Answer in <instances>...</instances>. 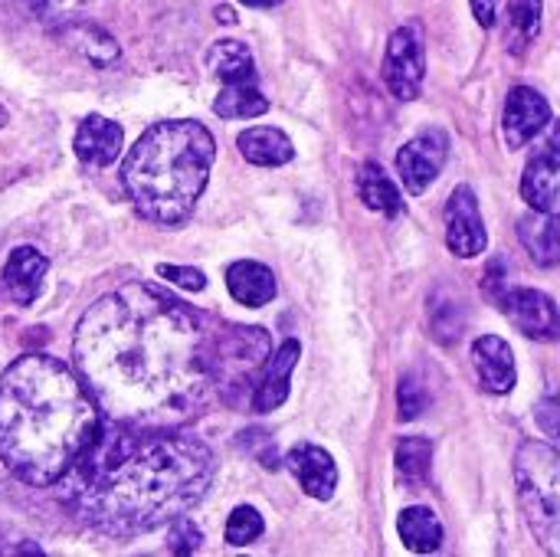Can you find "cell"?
I'll return each mask as SVG.
<instances>
[{"label": "cell", "instance_id": "obj_20", "mask_svg": "<svg viewBox=\"0 0 560 557\" xmlns=\"http://www.w3.org/2000/svg\"><path fill=\"white\" fill-rule=\"evenodd\" d=\"M236 148L256 167H282V164H289L295 158V148L289 141V135L279 131V128H269V125L246 128L236 138Z\"/></svg>", "mask_w": 560, "mask_h": 557}, {"label": "cell", "instance_id": "obj_24", "mask_svg": "<svg viewBox=\"0 0 560 557\" xmlns=\"http://www.w3.org/2000/svg\"><path fill=\"white\" fill-rule=\"evenodd\" d=\"M213 112L220 118H259L269 112V98L256 89V82L246 85H223L213 98Z\"/></svg>", "mask_w": 560, "mask_h": 557}, {"label": "cell", "instance_id": "obj_6", "mask_svg": "<svg viewBox=\"0 0 560 557\" xmlns=\"http://www.w3.org/2000/svg\"><path fill=\"white\" fill-rule=\"evenodd\" d=\"M272 358L269 332L253 325H220L213 332V384L223 404H240Z\"/></svg>", "mask_w": 560, "mask_h": 557}, {"label": "cell", "instance_id": "obj_4", "mask_svg": "<svg viewBox=\"0 0 560 557\" xmlns=\"http://www.w3.org/2000/svg\"><path fill=\"white\" fill-rule=\"evenodd\" d=\"M217 141L194 118L151 125L121 161V187L131 207L154 227H180L207 190Z\"/></svg>", "mask_w": 560, "mask_h": 557}, {"label": "cell", "instance_id": "obj_19", "mask_svg": "<svg viewBox=\"0 0 560 557\" xmlns=\"http://www.w3.org/2000/svg\"><path fill=\"white\" fill-rule=\"evenodd\" d=\"M518 240L538 266H560V213L535 210L518 223Z\"/></svg>", "mask_w": 560, "mask_h": 557}, {"label": "cell", "instance_id": "obj_13", "mask_svg": "<svg viewBox=\"0 0 560 557\" xmlns=\"http://www.w3.org/2000/svg\"><path fill=\"white\" fill-rule=\"evenodd\" d=\"M285 466L292 469V476L299 479L302 492L318 499V502H328L338 489V466L331 460V453H325L322 446L315 443H299L289 450L285 456Z\"/></svg>", "mask_w": 560, "mask_h": 557}, {"label": "cell", "instance_id": "obj_8", "mask_svg": "<svg viewBox=\"0 0 560 557\" xmlns=\"http://www.w3.org/2000/svg\"><path fill=\"white\" fill-rule=\"evenodd\" d=\"M446 158H450V138H446V131H440V128L420 131L397 154V171H400L404 187L410 194H423L440 177Z\"/></svg>", "mask_w": 560, "mask_h": 557}, {"label": "cell", "instance_id": "obj_34", "mask_svg": "<svg viewBox=\"0 0 560 557\" xmlns=\"http://www.w3.org/2000/svg\"><path fill=\"white\" fill-rule=\"evenodd\" d=\"M472 13L482 26H492L499 13V0H472Z\"/></svg>", "mask_w": 560, "mask_h": 557}, {"label": "cell", "instance_id": "obj_16", "mask_svg": "<svg viewBox=\"0 0 560 557\" xmlns=\"http://www.w3.org/2000/svg\"><path fill=\"white\" fill-rule=\"evenodd\" d=\"M121 144H125V131L118 121L112 118H102V115H89L79 121L75 128V138H72V151L82 164H92V167H105L112 164L118 154H121Z\"/></svg>", "mask_w": 560, "mask_h": 557}, {"label": "cell", "instance_id": "obj_27", "mask_svg": "<svg viewBox=\"0 0 560 557\" xmlns=\"http://www.w3.org/2000/svg\"><path fill=\"white\" fill-rule=\"evenodd\" d=\"M262 532H266L262 515H259L253 506H240V509H233V515H230V522H226V545L246 548V545H253L256 538H262Z\"/></svg>", "mask_w": 560, "mask_h": 557}, {"label": "cell", "instance_id": "obj_10", "mask_svg": "<svg viewBox=\"0 0 560 557\" xmlns=\"http://www.w3.org/2000/svg\"><path fill=\"white\" fill-rule=\"evenodd\" d=\"M505 318L535 341H560V309L551 295L538 289H509L502 292Z\"/></svg>", "mask_w": 560, "mask_h": 557}, {"label": "cell", "instance_id": "obj_3", "mask_svg": "<svg viewBox=\"0 0 560 557\" xmlns=\"http://www.w3.org/2000/svg\"><path fill=\"white\" fill-rule=\"evenodd\" d=\"M102 417L79 371L23 355L0 378V463L26 486H59L95 446Z\"/></svg>", "mask_w": 560, "mask_h": 557}, {"label": "cell", "instance_id": "obj_36", "mask_svg": "<svg viewBox=\"0 0 560 557\" xmlns=\"http://www.w3.org/2000/svg\"><path fill=\"white\" fill-rule=\"evenodd\" d=\"M240 3H246V7H259V10H266V7H279L282 0H240Z\"/></svg>", "mask_w": 560, "mask_h": 557}, {"label": "cell", "instance_id": "obj_7", "mask_svg": "<svg viewBox=\"0 0 560 557\" xmlns=\"http://www.w3.org/2000/svg\"><path fill=\"white\" fill-rule=\"evenodd\" d=\"M427 79V53L420 26H400L390 33L387 56H384V82L400 102H413L423 92Z\"/></svg>", "mask_w": 560, "mask_h": 557}, {"label": "cell", "instance_id": "obj_32", "mask_svg": "<svg viewBox=\"0 0 560 557\" xmlns=\"http://www.w3.org/2000/svg\"><path fill=\"white\" fill-rule=\"evenodd\" d=\"M538 417V427L548 433V437H560V397H545L535 410Z\"/></svg>", "mask_w": 560, "mask_h": 557}, {"label": "cell", "instance_id": "obj_28", "mask_svg": "<svg viewBox=\"0 0 560 557\" xmlns=\"http://www.w3.org/2000/svg\"><path fill=\"white\" fill-rule=\"evenodd\" d=\"M79 49H82L95 66H105V62L118 59V43H115L108 33H102L98 26H82V30H79Z\"/></svg>", "mask_w": 560, "mask_h": 557}, {"label": "cell", "instance_id": "obj_14", "mask_svg": "<svg viewBox=\"0 0 560 557\" xmlns=\"http://www.w3.org/2000/svg\"><path fill=\"white\" fill-rule=\"evenodd\" d=\"M299 355H302L299 341L289 338L266 361V368H262V374H259V381L253 387V397H249V404H253L256 414H272V410H279L289 401V381H292V371L299 364Z\"/></svg>", "mask_w": 560, "mask_h": 557}, {"label": "cell", "instance_id": "obj_30", "mask_svg": "<svg viewBox=\"0 0 560 557\" xmlns=\"http://www.w3.org/2000/svg\"><path fill=\"white\" fill-rule=\"evenodd\" d=\"M158 276H161V279H171L174 286H180V289H187V292L207 289V276H203L200 269H194V266H167V263H161V266H158Z\"/></svg>", "mask_w": 560, "mask_h": 557}, {"label": "cell", "instance_id": "obj_15", "mask_svg": "<svg viewBox=\"0 0 560 557\" xmlns=\"http://www.w3.org/2000/svg\"><path fill=\"white\" fill-rule=\"evenodd\" d=\"M46 272H49V259L36 246H16L0 272V286L16 305H33L43 292Z\"/></svg>", "mask_w": 560, "mask_h": 557}, {"label": "cell", "instance_id": "obj_17", "mask_svg": "<svg viewBox=\"0 0 560 557\" xmlns=\"http://www.w3.org/2000/svg\"><path fill=\"white\" fill-rule=\"evenodd\" d=\"M472 368L489 394H509L515 387V355L499 335H482L472 345Z\"/></svg>", "mask_w": 560, "mask_h": 557}, {"label": "cell", "instance_id": "obj_31", "mask_svg": "<svg viewBox=\"0 0 560 557\" xmlns=\"http://www.w3.org/2000/svg\"><path fill=\"white\" fill-rule=\"evenodd\" d=\"M397 401H400V420H417L420 410L427 407V397H423V391H420V384L413 378H404L400 381Z\"/></svg>", "mask_w": 560, "mask_h": 557}, {"label": "cell", "instance_id": "obj_18", "mask_svg": "<svg viewBox=\"0 0 560 557\" xmlns=\"http://www.w3.org/2000/svg\"><path fill=\"white\" fill-rule=\"evenodd\" d=\"M226 289L230 295L246 305V309H262L276 299V276L269 266L253 263V259H240L226 269Z\"/></svg>", "mask_w": 560, "mask_h": 557}, {"label": "cell", "instance_id": "obj_21", "mask_svg": "<svg viewBox=\"0 0 560 557\" xmlns=\"http://www.w3.org/2000/svg\"><path fill=\"white\" fill-rule=\"evenodd\" d=\"M207 69L223 82V85H246L256 82V62L246 43L240 39H220L207 53Z\"/></svg>", "mask_w": 560, "mask_h": 557}, {"label": "cell", "instance_id": "obj_5", "mask_svg": "<svg viewBox=\"0 0 560 557\" xmlns=\"http://www.w3.org/2000/svg\"><path fill=\"white\" fill-rule=\"evenodd\" d=\"M518 499L528 529L545 552L560 555V453L548 443H525L515 456Z\"/></svg>", "mask_w": 560, "mask_h": 557}, {"label": "cell", "instance_id": "obj_22", "mask_svg": "<svg viewBox=\"0 0 560 557\" xmlns=\"http://www.w3.org/2000/svg\"><path fill=\"white\" fill-rule=\"evenodd\" d=\"M358 197L364 200L368 210H377L384 217H397L404 210L400 187L384 174L381 164H364L358 174Z\"/></svg>", "mask_w": 560, "mask_h": 557}, {"label": "cell", "instance_id": "obj_9", "mask_svg": "<svg viewBox=\"0 0 560 557\" xmlns=\"http://www.w3.org/2000/svg\"><path fill=\"white\" fill-rule=\"evenodd\" d=\"M486 243H489V233L479 213L476 190L469 184H459L446 204V246L459 259H472L486 253Z\"/></svg>", "mask_w": 560, "mask_h": 557}, {"label": "cell", "instance_id": "obj_33", "mask_svg": "<svg viewBox=\"0 0 560 557\" xmlns=\"http://www.w3.org/2000/svg\"><path fill=\"white\" fill-rule=\"evenodd\" d=\"M23 3H26V10H30L33 16H39V20H56L69 0H23Z\"/></svg>", "mask_w": 560, "mask_h": 557}, {"label": "cell", "instance_id": "obj_25", "mask_svg": "<svg viewBox=\"0 0 560 557\" xmlns=\"http://www.w3.org/2000/svg\"><path fill=\"white\" fill-rule=\"evenodd\" d=\"M430 460H433L430 440H423V437H407V440H400V446H397V476L417 492V489L427 483V476H430Z\"/></svg>", "mask_w": 560, "mask_h": 557}, {"label": "cell", "instance_id": "obj_37", "mask_svg": "<svg viewBox=\"0 0 560 557\" xmlns=\"http://www.w3.org/2000/svg\"><path fill=\"white\" fill-rule=\"evenodd\" d=\"M3 125H7V108L0 105V128H3Z\"/></svg>", "mask_w": 560, "mask_h": 557}, {"label": "cell", "instance_id": "obj_26", "mask_svg": "<svg viewBox=\"0 0 560 557\" xmlns=\"http://www.w3.org/2000/svg\"><path fill=\"white\" fill-rule=\"evenodd\" d=\"M541 30V0H515L512 3V49L522 53Z\"/></svg>", "mask_w": 560, "mask_h": 557}, {"label": "cell", "instance_id": "obj_35", "mask_svg": "<svg viewBox=\"0 0 560 557\" xmlns=\"http://www.w3.org/2000/svg\"><path fill=\"white\" fill-rule=\"evenodd\" d=\"M217 20H223V23H236V13H233L230 7H217Z\"/></svg>", "mask_w": 560, "mask_h": 557}, {"label": "cell", "instance_id": "obj_1", "mask_svg": "<svg viewBox=\"0 0 560 557\" xmlns=\"http://www.w3.org/2000/svg\"><path fill=\"white\" fill-rule=\"evenodd\" d=\"M72 361L102 414L121 427L180 430L217 397L213 328L148 282H128L85 309Z\"/></svg>", "mask_w": 560, "mask_h": 557}, {"label": "cell", "instance_id": "obj_29", "mask_svg": "<svg viewBox=\"0 0 560 557\" xmlns=\"http://www.w3.org/2000/svg\"><path fill=\"white\" fill-rule=\"evenodd\" d=\"M200 542H203V535H200V529H197L187 515H180V519L171 522L167 548H171L174 555H194V552L200 548Z\"/></svg>", "mask_w": 560, "mask_h": 557}, {"label": "cell", "instance_id": "obj_11", "mask_svg": "<svg viewBox=\"0 0 560 557\" xmlns=\"http://www.w3.org/2000/svg\"><path fill=\"white\" fill-rule=\"evenodd\" d=\"M558 171H560V121H551L545 141L535 148L525 177H522V197L532 210H555L558 204Z\"/></svg>", "mask_w": 560, "mask_h": 557}, {"label": "cell", "instance_id": "obj_23", "mask_svg": "<svg viewBox=\"0 0 560 557\" xmlns=\"http://www.w3.org/2000/svg\"><path fill=\"white\" fill-rule=\"evenodd\" d=\"M397 529H400L404 545L410 552H417V555H433L443 545V525H440V519L430 509H420V506L404 509Z\"/></svg>", "mask_w": 560, "mask_h": 557}, {"label": "cell", "instance_id": "obj_2", "mask_svg": "<svg viewBox=\"0 0 560 557\" xmlns=\"http://www.w3.org/2000/svg\"><path fill=\"white\" fill-rule=\"evenodd\" d=\"M72 469V515L98 535L138 538L187 515L210 489L213 450L180 430L121 427Z\"/></svg>", "mask_w": 560, "mask_h": 557}, {"label": "cell", "instance_id": "obj_12", "mask_svg": "<svg viewBox=\"0 0 560 557\" xmlns=\"http://www.w3.org/2000/svg\"><path fill=\"white\" fill-rule=\"evenodd\" d=\"M551 121V105L541 92L528 89V85H518L509 92V102H505V115H502V131H505V144L512 151L525 148L538 131H545Z\"/></svg>", "mask_w": 560, "mask_h": 557}]
</instances>
